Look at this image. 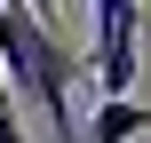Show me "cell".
<instances>
[{
  "label": "cell",
  "instance_id": "5",
  "mask_svg": "<svg viewBox=\"0 0 151 143\" xmlns=\"http://www.w3.org/2000/svg\"><path fill=\"white\" fill-rule=\"evenodd\" d=\"M0 143H24V127H16V111H0Z\"/></svg>",
  "mask_w": 151,
  "mask_h": 143
},
{
  "label": "cell",
  "instance_id": "2",
  "mask_svg": "<svg viewBox=\"0 0 151 143\" xmlns=\"http://www.w3.org/2000/svg\"><path fill=\"white\" fill-rule=\"evenodd\" d=\"M135 32H143V0H96V80H104V96H135Z\"/></svg>",
  "mask_w": 151,
  "mask_h": 143
},
{
  "label": "cell",
  "instance_id": "1",
  "mask_svg": "<svg viewBox=\"0 0 151 143\" xmlns=\"http://www.w3.org/2000/svg\"><path fill=\"white\" fill-rule=\"evenodd\" d=\"M72 72H80V56H72L64 32H40L24 8H0V80H8V96H24V103L48 119L56 143H80V119H72Z\"/></svg>",
  "mask_w": 151,
  "mask_h": 143
},
{
  "label": "cell",
  "instance_id": "3",
  "mask_svg": "<svg viewBox=\"0 0 151 143\" xmlns=\"http://www.w3.org/2000/svg\"><path fill=\"white\" fill-rule=\"evenodd\" d=\"M135 135H143V103L135 96H104L88 111V143H135Z\"/></svg>",
  "mask_w": 151,
  "mask_h": 143
},
{
  "label": "cell",
  "instance_id": "4",
  "mask_svg": "<svg viewBox=\"0 0 151 143\" xmlns=\"http://www.w3.org/2000/svg\"><path fill=\"white\" fill-rule=\"evenodd\" d=\"M16 8H24V16H32L40 32H56V0H16Z\"/></svg>",
  "mask_w": 151,
  "mask_h": 143
}]
</instances>
